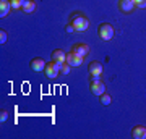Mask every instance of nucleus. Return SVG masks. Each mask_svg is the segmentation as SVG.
Returning <instances> with one entry per match:
<instances>
[{"label":"nucleus","mask_w":146,"mask_h":139,"mask_svg":"<svg viewBox=\"0 0 146 139\" xmlns=\"http://www.w3.org/2000/svg\"><path fill=\"white\" fill-rule=\"evenodd\" d=\"M131 138H135V139L146 138V126H141V125L133 126V129H131Z\"/></svg>","instance_id":"9b49d317"},{"label":"nucleus","mask_w":146,"mask_h":139,"mask_svg":"<svg viewBox=\"0 0 146 139\" xmlns=\"http://www.w3.org/2000/svg\"><path fill=\"white\" fill-rule=\"evenodd\" d=\"M10 10H11V3H10V0H0V16H2V18L8 16Z\"/></svg>","instance_id":"f8f14e48"},{"label":"nucleus","mask_w":146,"mask_h":139,"mask_svg":"<svg viewBox=\"0 0 146 139\" xmlns=\"http://www.w3.org/2000/svg\"><path fill=\"white\" fill-rule=\"evenodd\" d=\"M135 2V7L138 8H146V0H133Z\"/></svg>","instance_id":"a211bd4d"},{"label":"nucleus","mask_w":146,"mask_h":139,"mask_svg":"<svg viewBox=\"0 0 146 139\" xmlns=\"http://www.w3.org/2000/svg\"><path fill=\"white\" fill-rule=\"evenodd\" d=\"M135 8V2L133 0H119V10L122 13H131Z\"/></svg>","instance_id":"6e6552de"},{"label":"nucleus","mask_w":146,"mask_h":139,"mask_svg":"<svg viewBox=\"0 0 146 139\" xmlns=\"http://www.w3.org/2000/svg\"><path fill=\"white\" fill-rule=\"evenodd\" d=\"M72 52H75V53L80 55V57L86 58L88 57V53H89V45L88 44H84V42H76V44H73Z\"/></svg>","instance_id":"39448f33"},{"label":"nucleus","mask_w":146,"mask_h":139,"mask_svg":"<svg viewBox=\"0 0 146 139\" xmlns=\"http://www.w3.org/2000/svg\"><path fill=\"white\" fill-rule=\"evenodd\" d=\"M21 10L25 11V13H33V11L36 10V2L34 0H23Z\"/></svg>","instance_id":"ddd939ff"},{"label":"nucleus","mask_w":146,"mask_h":139,"mask_svg":"<svg viewBox=\"0 0 146 139\" xmlns=\"http://www.w3.org/2000/svg\"><path fill=\"white\" fill-rule=\"evenodd\" d=\"M70 23H72V26L75 28V31L76 32H83V31H86V29L89 28V20L83 15V13H80V11L72 13V16H70Z\"/></svg>","instance_id":"f257e3e1"},{"label":"nucleus","mask_w":146,"mask_h":139,"mask_svg":"<svg viewBox=\"0 0 146 139\" xmlns=\"http://www.w3.org/2000/svg\"><path fill=\"white\" fill-rule=\"evenodd\" d=\"M60 70H62V63L58 62H50L46 65V70H44V73H46L47 78H50V79H55V78L58 76V73H60Z\"/></svg>","instance_id":"7ed1b4c3"},{"label":"nucleus","mask_w":146,"mask_h":139,"mask_svg":"<svg viewBox=\"0 0 146 139\" xmlns=\"http://www.w3.org/2000/svg\"><path fill=\"white\" fill-rule=\"evenodd\" d=\"M70 70H72V67H70L67 62L62 63V70H60V73H62V74H70Z\"/></svg>","instance_id":"f3484780"},{"label":"nucleus","mask_w":146,"mask_h":139,"mask_svg":"<svg viewBox=\"0 0 146 139\" xmlns=\"http://www.w3.org/2000/svg\"><path fill=\"white\" fill-rule=\"evenodd\" d=\"M65 31L67 32H75V28L72 26V23H68V24L65 26Z\"/></svg>","instance_id":"aec40b11"},{"label":"nucleus","mask_w":146,"mask_h":139,"mask_svg":"<svg viewBox=\"0 0 146 139\" xmlns=\"http://www.w3.org/2000/svg\"><path fill=\"white\" fill-rule=\"evenodd\" d=\"M50 58H52V62L65 63L67 62V53H65L62 49H55V50H52V53H50Z\"/></svg>","instance_id":"1a4fd4ad"},{"label":"nucleus","mask_w":146,"mask_h":139,"mask_svg":"<svg viewBox=\"0 0 146 139\" xmlns=\"http://www.w3.org/2000/svg\"><path fill=\"white\" fill-rule=\"evenodd\" d=\"M8 41V34H7L5 29H0V44H5Z\"/></svg>","instance_id":"dca6fc26"},{"label":"nucleus","mask_w":146,"mask_h":139,"mask_svg":"<svg viewBox=\"0 0 146 139\" xmlns=\"http://www.w3.org/2000/svg\"><path fill=\"white\" fill-rule=\"evenodd\" d=\"M83 57H80V55H76L75 52H68V55H67V63L70 65V67H80V65H83Z\"/></svg>","instance_id":"0eeeda50"},{"label":"nucleus","mask_w":146,"mask_h":139,"mask_svg":"<svg viewBox=\"0 0 146 139\" xmlns=\"http://www.w3.org/2000/svg\"><path fill=\"white\" fill-rule=\"evenodd\" d=\"M7 120H8V112H7V110H2V112H0V121L3 123Z\"/></svg>","instance_id":"6ab92c4d"},{"label":"nucleus","mask_w":146,"mask_h":139,"mask_svg":"<svg viewBox=\"0 0 146 139\" xmlns=\"http://www.w3.org/2000/svg\"><path fill=\"white\" fill-rule=\"evenodd\" d=\"M101 97V103L104 105V107H107V105H110V102H112V97H110L107 92H104L102 96H99Z\"/></svg>","instance_id":"4468645a"},{"label":"nucleus","mask_w":146,"mask_h":139,"mask_svg":"<svg viewBox=\"0 0 146 139\" xmlns=\"http://www.w3.org/2000/svg\"><path fill=\"white\" fill-rule=\"evenodd\" d=\"M11 8L13 10H21V5H23V0H10Z\"/></svg>","instance_id":"2eb2a0df"},{"label":"nucleus","mask_w":146,"mask_h":139,"mask_svg":"<svg viewBox=\"0 0 146 139\" xmlns=\"http://www.w3.org/2000/svg\"><path fill=\"white\" fill-rule=\"evenodd\" d=\"M98 34L102 41H110L114 37V26L110 23H101L98 28Z\"/></svg>","instance_id":"f03ea898"},{"label":"nucleus","mask_w":146,"mask_h":139,"mask_svg":"<svg viewBox=\"0 0 146 139\" xmlns=\"http://www.w3.org/2000/svg\"><path fill=\"white\" fill-rule=\"evenodd\" d=\"M89 89H91V92L94 96H102L106 92V84L101 79H91L89 82Z\"/></svg>","instance_id":"20e7f679"},{"label":"nucleus","mask_w":146,"mask_h":139,"mask_svg":"<svg viewBox=\"0 0 146 139\" xmlns=\"http://www.w3.org/2000/svg\"><path fill=\"white\" fill-rule=\"evenodd\" d=\"M102 63L101 62H98V60H93V62L88 65V71H89V74L91 76H101L102 74Z\"/></svg>","instance_id":"423d86ee"},{"label":"nucleus","mask_w":146,"mask_h":139,"mask_svg":"<svg viewBox=\"0 0 146 139\" xmlns=\"http://www.w3.org/2000/svg\"><path fill=\"white\" fill-rule=\"evenodd\" d=\"M29 65H31V70H33V71H44V70H46V65H47V63L44 62L42 58L37 57V58H33Z\"/></svg>","instance_id":"9d476101"}]
</instances>
